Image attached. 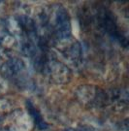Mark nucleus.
I'll return each instance as SVG.
<instances>
[{"mask_svg": "<svg viewBox=\"0 0 129 131\" xmlns=\"http://www.w3.org/2000/svg\"><path fill=\"white\" fill-rule=\"evenodd\" d=\"M97 20L102 29L105 30L111 37L115 38L124 47H127V38L120 31L117 20L113 12L105 7H100L97 11Z\"/></svg>", "mask_w": 129, "mask_h": 131, "instance_id": "nucleus-2", "label": "nucleus"}, {"mask_svg": "<svg viewBox=\"0 0 129 131\" xmlns=\"http://www.w3.org/2000/svg\"><path fill=\"white\" fill-rule=\"evenodd\" d=\"M26 108H27V111L29 113V115L31 116V117L33 118V121L35 122V124L37 125V127L41 130H44L48 128V124L44 122L43 119V117L41 116V114L39 113V111L37 110L36 108L32 105V103L30 101H27L26 102Z\"/></svg>", "mask_w": 129, "mask_h": 131, "instance_id": "nucleus-5", "label": "nucleus"}, {"mask_svg": "<svg viewBox=\"0 0 129 131\" xmlns=\"http://www.w3.org/2000/svg\"><path fill=\"white\" fill-rule=\"evenodd\" d=\"M1 71L7 79H11L18 84H20L23 80H25V65L22 59L17 57H12L7 61Z\"/></svg>", "mask_w": 129, "mask_h": 131, "instance_id": "nucleus-4", "label": "nucleus"}, {"mask_svg": "<svg viewBox=\"0 0 129 131\" xmlns=\"http://www.w3.org/2000/svg\"><path fill=\"white\" fill-rule=\"evenodd\" d=\"M49 26L51 36L56 42H64L71 38V19L68 11L62 6H56L51 11Z\"/></svg>", "mask_w": 129, "mask_h": 131, "instance_id": "nucleus-1", "label": "nucleus"}, {"mask_svg": "<svg viewBox=\"0 0 129 131\" xmlns=\"http://www.w3.org/2000/svg\"><path fill=\"white\" fill-rule=\"evenodd\" d=\"M42 70L47 73L52 82L55 84H66L71 78L69 68L55 58H50L47 56L46 61L43 65Z\"/></svg>", "mask_w": 129, "mask_h": 131, "instance_id": "nucleus-3", "label": "nucleus"}, {"mask_svg": "<svg viewBox=\"0 0 129 131\" xmlns=\"http://www.w3.org/2000/svg\"><path fill=\"white\" fill-rule=\"evenodd\" d=\"M8 35H9V32H8L7 24L3 19H0V42L4 40Z\"/></svg>", "mask_w": 129, "mask_h": 131, "instance_id": "nucleus-6", "label": "nucleus"}]
</instances>
